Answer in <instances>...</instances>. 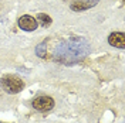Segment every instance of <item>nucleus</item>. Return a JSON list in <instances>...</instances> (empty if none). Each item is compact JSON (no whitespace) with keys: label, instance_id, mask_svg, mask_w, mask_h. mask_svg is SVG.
I'll return each instance as SVG.
<instances>
[{"label":"nucleus","instance_id":"obj_7","mask_svg":"<svg viewBox=\"0 0 125 123\" xmlns=\"http://www.w3.org/2000/svg\"><path fill=\"white\" fill-rule=\"evenodd\" d=\"M37 20H39V23L43 26V27H50L51 23H53V20H51V17L50 16L44 14V13H40L37 14Z\"/></svg>","mask_w":125,"mask_h":123},{"label":"nucleus","instance_id":"obj_1","mask_svg":"<svg viewBox=\"0 0 125 123\" xmlns=\"http://www.w3.org/2000/svg\"><path fill=\"white\" fill-rule=\"evenodd\" d=\"M91 53V45L88 40L84 37H70L60 41L54 48V57L55 61L65 64V65H73L77 62L85 60Z\"/></svg>","mask_w":125,"mask_h":123},{"label":"nucleus","instance_id":"obj_8","mask_svg":"<svg viewBox=\"0 0 125 123\" xmlns=\"http://www.w3.org/2000/svg\"><path fill=\"white\" fill-rule=\"evenodd\" d=\"M47 41H43L41 44H39L37 45V48H36V54L39 55L40 58H47Z\"/></svg>","mask_w":125,"mask_h":123},{"label":"nucleus","instance_id":"obj_2","mask_svg":"<svg viewBox=\"0 0 125 123\" xmlns=\"http://www.w3.org/2000/svg\"><path fill=\"white\" fill-rule=\"evenodd\" d=\"M0 86L3 88V91L6 93L14 95V93L21 92L24 89V82L23 79H20L16 75H4L0 79Z\"/></svg>","mask_w":125,"mask_h":123},{"label":"nucleus","instance_id":"obj_9","mask_svg":"<svg viewBox=\"0 0 125 123\" xmlns=\"http://www.w3.org/2000/svg\"><path fill=\"white\" fill-rule=\"evenodd\" d=\"M0 21H1V17H0Z\"/></svg>","mask_w":125,"mask_h":123},{"label":"nucleus","instance_id":"obj_6","mask_svg":"<svg viewBox=\"0 0 125 123\" xmlns=\"http://www.w3.org/2000/svg\"><path fill=\"white\" fill-rule=\"evenodd\" d=\"M108 43L109 45L119 48V50H124L125 48V34L122 31H114L111 33L108 37Z\"/></svg>","mask_w":125,"mask_h":123},{"label":"nucleus","instance_id":"obj_5","mask_svg":"<svg viewBox=\"0 0 125 123\" xmlns=\"http://www.w3.org/2000/svg\"><path fill=\"white\" fill-rule=\"evenodd\" d=\"M98 1L100 0H74V1H71L70 9L73 11H84V10L94 7Z\"/></svg>","mask_w":125,"mask_h":123},{"label":"nucleus","instance_id":"obj_3","mask_svg":"<svg viewBox=\"0 0 125 123\" xmlns=\"http://www.w3.org/2000/svg\"><path fill=\"white\" fill-rule=\"evenodd\" d=\"M33 108L40 112H48L54 108V99L50 96H37L33 100Z\"/></svg>","mask_w":125,"mask_h":123},{"label":"nucleus","instance_id":"obj_4","mask_svg":"<svg viewBox=\"0 0 125 123\" xmlns=\"http://www.w3.org/2000/svg\"><path fill=\"white\" fill-rule=\"evenodd\" d=\"M17 23H19V27L24 31H34L37 28V26H39L37 21H36V18L31 17V16H29V14L21 16Z\"/></svg>","mask_w":125,"mask_h":123},{"label":"nucleus","instance_id":"obj_10","mask_svg":"<svg viewBox=\"0 0 125 123\" xmlns=\"http://www.w3.org/2000/svg\"><path fill=\"white\" fill-rule=\"evenodd\" d=\"M0 123H4V122H0Z\"/></svg>","mask_w":125,"mask_h":123}]
</instances>
